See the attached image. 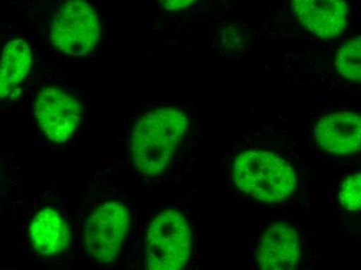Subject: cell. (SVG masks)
<instances>
[{
  "instance_id": "cell-7",
  "label": "cell",
  "mask_w": 361,
  "mask_h": 270,
  "mask_svg": "<svg viewBox=\"0 0 361 270\" xmlns=\"http://www.w3.org/2000/svg\"><path fill=\"white\" fill-rule=\"evenodd\" d=\"M317 144L334 155L361 152V115L338 111L323 116L314 130Z\"/></svg>"
},
{
  "instance_id": "cell-14",
  "label": "cell",
  "mask_w": 361,
  "mask_h": 270,
  "mask_svg": "<svg viewBox=\"0 0 361 270\" xmlns=\"http://www.w3.org/2000/svg\"><path fill=\"white\" fill-rule=\"evenodd\" d=\"M197 0H159L162 8L167 11H178L188 8Z\"/></svg>"
},
{
  "instance_id": "cell-5",
  "label": "cell",
  "mask_w": 361,
  "mask_h": 270,
  "mask_svg": "<svg viewBox=\"0 0 361 270\" xmlns=\"http://www.w3.org/2000/svg\"><path fill=\"white\" fill-rule=\"evenodd\" d=\"M129 226V213L122 204L109 202L94 210L85 232V247L90 259L99 264L114 262L126 238Z\"/></svg>"
},
{
  "instance_id": "cell-11",
  "label": "cell",
  "mask_w": 361,
  "mask_h": 270,
  "mask_svg": "<svg viewBox=\"0 0 361 270\" xmlns=\"http://www.w3.org/2000/svg\"><path fill=\"white\" fill-rule=\"evenodd\" d=\"M32 66V50L23 39H16L4 46L0 69V94L2 99L8 98L18 91L30 74Z\"/></svg>"
},
{
  "instance_id": "cell-10",
  "label": "cell",
  "mask_w": 361,
  "mask_h": 270,
  "mask_svg": "<svg viewBox=\"0 0 361 270\" xmlns=\"http://www.w3.org/2000/svg\"><path fill=\"white\" fill-rule=\"evenodd\" d=\"M70 227L59 212L50 208L41 210L30 226V240L39 254H61L69 247Z\"/></svg>"
},
{
  "instance_id": "cell-8",
  "label": "cell",
  "mask_w": 361,
  "mask_h": 270,
  "mask_svg": "<svg viewBox=\"0 0 361 270\" xmlns=\"http://www.w3.org/2000/svg\"><path fill=\"white\" fill-rule=\"evenodd\" d=\"M303 27L320 39H334L345 30L349 8L343 0H292Z\"/></svg>"
},
{
  "instance_id": "cell-6",
  "label": "cell",
  "mask_w": 361,
  "mask_h": 270,
  "mask_svg": "<svg viewBox=\"0 0 361 270\" xmlns=\"http://www.w3.org/2000/svg\"><path fill=\"white\" fill-rule=\"evenodd\" d=\"M35 116L50 140L65 142L80 122L81 105L70 94L56 87H47L37 96Z\"/></svg>"
},
{
  "instance_id": "cell-3",
  "label": "cell",
  "mask_w": 361,
  "mask_h": 270,
  "mask_svg": "<svg viewBox=\"0 0 361 270\" xmlns=\"http://www.w3.org/2000/svg\"><path fill=\"white\" fill-rule=\"evenodd\" d=\"M191 252V231L184 215L165 210L149 225L147 238V265L152 270H179Z\"/></svg>"
},
{
  "instance_id": "cell-1",
  "label": "cell",
  "mask_w": 361,
  "mask_h": 270,
  "mask_svg": "<svg viewBox=\"0 0 361 270\" xmlns=\"http://www.w3.org/2000/svg\"><path fill=\"white\" fill-rule=\"evenodd\" d=\"M188 127L187 116L171 107L142 116L134 127L131 153L140 172L157 175L169 166Z\"/></svg>"
},
{
  "instance_id": "cell-2",
  "label": "cell",
  "mask_w": 361,
  "mask_h": 270,
  "mask_svg": "<svg viewBox=\"0 0 361 270\" xmlns=\"http://www.w3.org/2000/svg\"><path fill=\"white\" fill-rule=\"evenodd\" d=\"M235 185L241 192L265 203H279L295 190L297 177L292 166L266 151H247L235 158Z\"/></svg>"
},
{
  "instance_id": "cell-13",
  "label": "cell",
  "mask_w": 361,
  "mask_h": 270,
  "mask_svg": "<svg viewBox=\"0 0 361 270\" xmlns=\"http://www.w3.org/2000/svg\"><path fill=\"white\" fill-rule=\"evenodd\" d=\"M338 200L345 210H361V173L345 178L341 186Z\"/></svg>"
},
{
  "instance_id": "cell-4",
  "label": "cell",
  "mask_w": 361,
  "mask_h": 270,
  "mask_svg": "<svg viewBox=\"0 0 361 270\" xmlns=\"http://www.w3.org/2000/svg\"><path fill=\"white\" fill-rule=\"evenodd\" d=\"M100 34V19L89 2L69 0L52 21L50 42L63 54L82 56L96 46Z\"/></svg>"
},
{
  "instance_id": "cell-9",
  "label": "cell",
  "mask_w": 361,
  "mask_h": 270,
  "mask_svg": "<svg viewBox=\"0 0 361 270\" xmlns=\"http://www.w3.org/2000/svg\"><path fill=\"white\" fill-rule=\"evenodd\" d=\"M257 258L262 269H294L300 258L296 230L286 223L271 225L262 237Z\"/></svg>"
},
{
  "instance_id": "cell-12",
  "label": "cell",
  "mask_w": 361,
  "mask_h": 270,
  "mask_svg": "<svg viewBox=\"0 0 361 270\" xmlns=\"http://www.w3.org/2000/svg\"><path fill=\"white\" fill-rule=\"evenodd\" d=\"M336 67L342 78L361 82V37L343 44L336 54Z\"/></svg>"
}]
</instances>
